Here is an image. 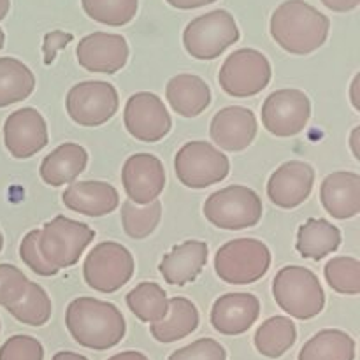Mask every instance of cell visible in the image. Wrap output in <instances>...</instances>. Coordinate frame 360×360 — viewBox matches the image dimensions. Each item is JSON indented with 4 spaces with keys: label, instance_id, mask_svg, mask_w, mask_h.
<instances>
[{
    "label": "cell",
    "instance_id": "cell-1",
    "mask_svg": "<svg viewBox=\"0 0 360 360\" xmlns=\"http://www.w3.org/2000/svg\"><path fill=\"white\" fill-rule=\"evenodd\" d=\"M65 327L77 345L97 352L115 348L127 333L122 311L95 297L74 299L65 309Z\"/></svg>",
    "mask_w": 360,
    "mask_h": 360
},
{
    "label": "cell",
    "instance_id": "cell-2",
    "mask_svg": "<svg viewBox=\"0 0 360 360\" xmlns=\"http://www.w3.org/2000/svg\"><path fill=\"white\" fill-rule=\"evenodd\" d=\"M330 20L304 0H287L271 16L269 32L281 49L290 55H311L326 44Z\"/></svg>",
    "mask_w": 360,
    "mask_h": 360
},
{
    "label": "cell",
    "instance_id": "cell-3",
    "mask_svg": "<svg viewBox=\"0 0 360 360\" xmlns=\"http://www.w3.org/2000/svg\"><path fill=\"white\" fill-rule=\"evenodd\" d=\"M276 304L295 320H311L326 308V292L319 276L308 267L287 266L273 280Z\"/></svg>",
    "mask_w": 360,
    "mask_h": 360
},
{
    "label": "cell",
    "instance_id": "cell-4",
    "mask_svg": "<svg viewBox=\"0 0 360 360\" xmlns=\"http://www.w3.org/2000/svg\"><path fill=\"white\" fill-rule=\"evenodd\" d=\"M271 250L266 243L252 238L225 243L214 255V273L229 285H252L271 269Z\"/></svg>",
    "mask_w": 360,
    "mask_h": 360
},
{
    "label": "cell",
    "instance_id": "cell-5",
    "mask_svg": "<svg viewBox=\"0 0 360 360\" xmlns=\"http://www.w3.org/2000/svg\"><path fill=\"white\" fill-rule=\"evenodd\" d=\"M204 217L224 231L252 229L262 220V199L255 190L243 185L225 186L211 193L204 202Z\"/></svg>",
    "mask_w": 360,
    "mask_h": 360
},
{
    "label": "cell",
    "instance_id": "cell-6",
    "mask_svg": "<svg viewBox=\"0 0 360 360\" xmlns=\"http://www.w3.org/2000/svg\"><path fill=\"white\" fill-rule=\"evenodd\" d=\"M95 231L86 224L58 214L44 227L39 236V252L42 259L56 269H67L79 262L84 250L94 243Z\"/></svg>",
    "mask_w": 360,
    "mask_h": 360
},
{
    "label": "cell",
    "instance_id": "cell-7",
    "mask_svg": "<svg viewBox=\"0 0 360 360\" xmlns=\"http://www.w3.org/2000/svg\"><path fill=\"white\" fill-rule=\"evenodd\" d=\"M238 23L225 9L197 16L183 32V46L192 58L214 60L239 41Z\"/></svg>",
    "mask_w": 360,
    "mask_h": 360
},
{
    "label": "cell",
    "instance_id": "cell-8",
    "mask_svg": "<svg viewBox=\"0 0 360 360\" xmlns=\"http://www.w3.org/2000/svg\"><path fill=\"white\" fill-rule=\"evenodd\" d=\"M174 172L183 186L202 190L227 178L231 172V160L207 141H190L176 153Z\"/></svg>",
    "mask_w": 360,
    "mask_h": 360
},
{
    "label": "cell",
    "instance_id": "cell-9",
    "mask_svg": "<svg viewBox=\"0 0 360 360\" xmlns=\"http://www.w3.org/2000/svg\"><path fill=\"white\" fill-rule=\"evenodd\" d=\"M136 262L129 248L116 241L94 246L83 264L84 283L101 294H115L134 276Z\"/></svg>",
    "mask_w": 360,
    "mask_h": 360
},
{
    "label": "cell",
    "instance_id": "cell-10",
    "mask_svg": "<svg viewBox=\"0 0 360 360\" xmlns=\"http://www.w3.org/2000/svg\"><path fill=\"white\" fill-rule=\"evenodd\" d=\"M273 77L271 62L262 51L241 48L229 55L218 74L221 90L231 97H255L266 90Z\"/></svg>",
    "mask_w": 360,
    "mask_h": 360
},
{
    "label": "cell",
    "instance_id": "cell-11",
    "mask_svg": "<svg viewBox=\"0 0 360 360\" xmlns=\"http://www.w3.org/2000/svg\"><path fill=\"white\" fill-rule=\"evenodd\" d=\"M65 109L69 118L77 125L101 127L118 112V91L108 81H83L69 90Z\"/></svg>",
    "mask_w": 360,
    "mask_h": 360
},
{
    "label": "cell",
    "instance_id": "cell-12",
    "mask_svg": "<svg viewBox=\"0 0 360 360\" xmlns=\"http://www.w3.org/2000/svg\"><path fill=\"white\" fill-rule=\"evenodd\" d=\"M260 118L264 129L274 137H294L311 118V101L297 88H281L264 101Z\"/></svg>",
    "mask_w": 360,
    "mask_h": 360
},
{
    "label": "cell",
    "instance_id": "cell-13",
    "mask_svg": "<svg viewBox=\"0 0 360 360\" xmlns=\"http://www.w3.org/2000/svg\"><path fill=\"white\" fill-rule=\"evenodd\" d=\"M123 123L134 139L143 143H158L172 129V118L164 101L151 91H137L127 101Z\"/></svg>",
    "mask_w": 360,
    "mask_h": 360
},
{
    "label": "cell",
    "instance_id": "cell-14",
    "mask_svg": "<svg viewBox=\"0 0 360 360\" xmlns=\"http://www.w3.org/2000/svg\"><path fill=\"white\" fill-rule=\"evenodd\" d=\"M165 169L158 157L136 153L129 157L122 169V183L130 202L146 206L158 199L165 188Z\"/></svg>",
    "mask_w": 360,
    "mask_h": 360
},
{
    "label": "cell",
    "instance_id": "cell-15",
    "mask_svg": "<svg viewBox=\"0 0 360 360\" xmlns=\"http://www.w3.org/2000/svg\"><path fill=\"white\" fill-rule=\"evenodd\" d=\"M48 125L35 108H23L11 112L4 123V144L14 158L34 157L48 146Z\"/></svg>",
    "mask_w": 360,
    "mask_h": 360
},
{
    "label": "cell",
    "instance_id": "cell-16",
    "mask_svg": "<svg viewBox=\"0 0 360 360\" xmlns=\"http://www.w3.org/2000/svg\"><path fill=\"white\" fill-rule=\"evenodd\" d=\"M129 44L123 35L94 32L84 35L76 48L77 62L88 72L116 74L129 62Z\"/></svg>",
    "mask_w": 360,
    "mask_h": 360
},
{
    "label": "cell",
    "instance_id": "cell-17",
    "mask_svg": "<svg viewBox=\"0 0 360 360\" xmlns=\"http://www.w3.org/2000/svg\"><path fill=\"white\" fill-rule=\"evenodd\" d=\"M315 169L302 160L281 164L267 181V197L280 210H295L311 195Z\"/></svg>",
    "mask_w": 360,
    "mask_h": 360
},
{
    "label": "cell",
    "instance_id": "cell-18",
    "mask_svg": "<svg viewBox=\"0 0 360 360\" xmlns=\"http://www.w3.org/2000/svg\"><path fill=\"white\" fill-rule=\"evenodd\" d=\"M259 132L257 116L252 109L243 105H227L213 116L210 125V137L218 150L229 153L245 151L255 141Z\"/></svg>",
    "mask_w": 360,
    "mask_h": 360
},
{
    "label": "cell",
    "instance_id": "cell-19",
    "mask_svg": "<svg viewBox=\"0 0 360 360\" xmlns=\"http://www.w3.org/2000/svg\"><path fill=\"white\" fill-rule=\"evenodd\" d=\"M260 301L248 292H232L214 301L211 326L221 336H241L259 320Z\"/></svg>",
    "mask_w": 360,
    "mask_h": 360
},
{
    "label": "cell",
    "instance_id": "cell-20",
    "mask_svg": "<svg viewBox=\"0 0 360 360\" xmlns=\"http://www.w3.org/2000/svg\"><path fill=\"white\" fill-rule=\"evenodd\" d=\"M62 202L74 213L97 218L118 210L120 193L111 183L74 181L62 193Z\"/></svg>",
    "mask_w": 360,
    "mask_h": 360
},
{
    "label": "cell",
    "instance_id": "cell-21",
    "mask_svg": "<svg viewBox=\"0 0 360 360\" xmlns=\"http://www.w3.org/2000/svg\"><path fill=\"white\" fill-rule=\"evenodd\" d=\"M210 248L204 241H185L176 245L169 253H165L158 266L165 283L172 287H185L199 278L204 266L207 264Z\"/></svg>",
    "mask_w": 360,
    "mask_h": 360
},
{
    "label": "cell",
    "instance_id": "cell-22",
    "mask_svg": "<svg viewBox=\"0 0 360 360\" xmlns=\"http://www.w3.org/2000/svg\"><path fill=\"white\" fill-rule=\"evenodd\" d=\"M320 202L336 220H350L360 213V176L338 171L326 176L320 185Z\"/></svg>",
    "mask_w": 360,
    "mask_h": 360
},
{
    "label": "cell",
    "instance_id": "cell-23",
    "mask_svg": "<svg viewBox=\"0 0 360 360\" xmlns=\"http://www.w3.org/2000/svg\"><path fill=\"white\" fill-rule=\"evenodd\" d=\"M165 98L176 115L197 118L211 104V88L195 74H178L165 86Z\"/></svg>",
    "mask_w": 360,
    "mask_h": 360
},
{
    "label": "cell",
    "instance_id": "cell-24",
    "mask_svg": "<svg viewBox=\"0 0 360 360\" xmlns=\"http://www.w3.org/2000/svg\"><path fill=\"white\" fill-rule=\"evenodd\" d=\"M86 165L88 151L77 143H65L42 158L39 174L46 185L58 188L76 181Z\"/></svg>",
    "mask_w": 360,
    "mask_h": 360
},
{
    "label": "cell",
    "instance_id": "cell-25",
    "mask_svg": "<svg viewBox=\"0 0 360 360\" xmlns=\"http://www.w3.org/2000/svg\"><path fill=\"white\" fill-rule=\"evenodd\" d=\"M199 309L190 299L171 297L169 299V313L164 320L151 323L150 333L158 343H176L183 338L195 333L199 327Z\"/></svg>",
    "mask_w": 360,
    "mask_h": 360
},
{
    "label": "cell",
    "instance_id": "cell-26",
    "mask_svg": "<svg viewBox=\"0 0 360 360\" xmlns=\"http://www.w3.org/2000/svg\"><path fill=\"white\" fill-rule=\"evenodd\" d=\"M341 231L326 218H309L297 231V248L302 259L322 260L341 246Z\"/></svg>",
    "mask_w": 360,
    "mask_h": 360
},
{
    "label": "cell",
    "instance_id": "cell-27",
    "mask_svg": "<svg viewBox=\"0 0 360 360\" xmlns=\"http://www.w3.org/2000/svg\"><path fill=\"white\" fill-rule=\"evenodd\" d=\"M355 340L340 329H323L304 343L297 360H355Z\"/></svg>",
    "mask_w": 360,
    "mask_h": 360
},
{
    "label": "cell",
    "instance_id": "cell-28",
    "mask_svg": "<svg viewBox=\"0 0 360 360\" xmlns=\"http://www.w3.org/2000/svg\"><path fill=\"white\" fill-rule=\"evenodd\" d=\"M297 341V327L288 316H271L257 329L253 343L257 352L267 359H280Z\"/></svg>",
    "mask_w": 360,
    "mask_h": 360
},
{
    "label": "cell",
    "instance_id": "cell-29",
    "mask_svg": "<svg viewBox=\"0 0 360 360\" xmlns=\"http://www.w3.org/2000/svg\"><path fill=\"white\" fill-rule=\"evenodd\" d=\"M35 90V76L28 65L13 56L0 58V109L23 102Z\"/></svg>",
    "mask_w": 360,
    "mask_h": 360
},
{
    "label": "cell",
    "instance_id": "cell-30",
    "mask_svg": "<svg viewBox=\"0 0 360 360\" xmlns=\"http://www.w3.org/2000/svg\"><path fill=\"white\" fill-rule=\"evenodd\" d=\"M130 313L143 323H157L169 313L167 292L155 281L136 285L125 297Z\"/></svg>",
    "mask_w": 360,
    "mask_h": 360
},
{
    "label": "cell",
    "instance_id": "cell-31",
    "mask_svg": "<svg viewBox=\"0 0 360 360\" xmlns=\"http://www.w3.org/2000/svg\"><path fill=\"white\" fill-rule=\"evenodd\" d=\"M7 311L20 323H25V326L30 327H42L51 319L53 304L48 292L39 283L30 281L20 301L9 306Z\"/></svg>",
    "mask_w": 360,
    "mask_h": 360
},
{
    "label": "cell",
    "instance_id": "cell-32",
    "mask_svg": "<svg viewBox=\"0 0 360 360\" xmlns=\"http://www.w3.org/2000/svg\"><path fill=\"white\" fill-rule=\"evenodd\" d=\"M162 220V202L153 200L146 206L125 200L122 204V227L125 234L132 239H146L153 234Z\"/></svg>",
    "mask_w": 360,
    "mask_h": 360
},
{
    "label": "cell",
    "instance_id": "cell-33",
    "mask_svg": "<svg viewBox=\"0 0 360 360\" xmlns=\"http://www.w3.org/2000/svg\"><path fill=\"white\" fill-rule=\"evenodd\" d=\"M88 18L108 27H123L136 18L139 0H81Z\"/></svg>",
    "mask_w": 360,
    "mask_h": 360
},
{
    "label": "cell",
    "instance_id": "cell-34",
    "mask_svg": "<svg viewBox=\"0 0 360 360\" xmlns=\"http://www.w3.org/2000/svg\"><path fill=\"white\" fill-rule=\"evenodd\" d=\"M327 285L336 294H360V262L354 257H334L323 267Z\"/></svg>",
    "mask_w": 360,
    "mask_h": 360
},
{
    "label": "cell",
    "instance_id": "cell-35",
    "mask_svg": "<svg viewBox=\"0 0 360 360\" xmlns=\"http://www.w3.org/2000/svg\"><path fill=\"white\" fill-rule=\"evenodd\" d=\"M28 280L23 271L11 264H0V306L9 308L21 299L27 290Z\"/></svg>",
    "mask_w": 360,
    "mask_h": 360
},
{
    "label": "cell",
    "instance_id": "cell-36",
    "mask_svg": "<svg viewBox=\"0 0 360 360\" xmlns=\"http://www.w3.org/2000/svg\"><path fill=\"white\" fill-rule=\"evenodd\" d=\"M0 360H44V347L37 338L16 334L0 347Z\"/></svg>",
    "mask_w": 360,
    "mask_h": 360
},
{
    "label": "cell",
    "instance_id": "cell-37",
    "mask_svg": "<svg viewBox=\"0 0 360 360\" xmlns=\"http://www.w3.org/2000/svg\"><path fill=\"white\" fill-rule=\"evenodd\" d=\"M39 236H41V231L39 229H34V231L28 232L23 238L20 245V257L23 260L25 266L32 271V273L39 274V276H55L58 274V269L53 267L51 264L46 262L42 259L41 252H39Z\"/></svg>",
    "mask_w": 360,
    "mask_h": 360
},
{
    "label": "cell",
    "instance_id": "cell-38",
    "mask_svg": "<svg viewBox=\"0 0 360 360\" xmlns=\"http://www.w3.org/2000/svg\"><path fill=\"white\" fill-rule=\"evenodd\" d=\"M167 360H227V352L213 338H200L172 352Z\"/></svg>",
    "mask_w": 360,
    "mask_h": 360
},
{
    "label": "cell",
    "instance_id": "cell-39",
    "mask_svg": "<svg viewBox=\"0 0 360 360\" xmlns=\"http://www.w3.org/2000/svg\"><path fill=\"white\" fill-rule=\"evenodd\" d=\"M70 41H74V35L69 32L53 30L44 35L42 41V55H44V65H51L56 58V53L65 48Z\"/></svg>",
    "mask_w": 360,
    "mask_h": 360
},
{
    "label": "cell",
    "instance_id": "cell-40",
    "mask_svg": "<svg viewBox=\"0 0 360 360\" xmlns=\"http://www.w3.org/2000/svg\"><path fill=\"white\" fill-rule=\"evenodd\" d=\"M320 2L334 13H350L357 9L360 0H320Z\"/></svg>",
    "mask_w": 360,
    "mask_h": 360
},
{
    "label": "cell",
    "instance_id": "cell-41",
    "mask_svg": "<svg viewBox=\"0 0 360 360\" xmlns=\"http://www.w3.org/2000/svg\"><path fill=\"white\" fill-rule=\"evenodd\" d=\"M213 2H217V0H167L169 6L176 7V9H181V11L197 9V7L210 6V4H213Z\"/></svg>",
    "mask_w": 360,
    "mask_h": 360
},
{
    "label": "cell",
    "instance_id": "cell-42",
    "mask_svg": "<svg viewBox=\"0 0 360 360\" xmlns=\"http://www.w3.org/2000/svg\"><path fill=\"white\" fill-rule=\"evenodd\" d=\"M360 72L355 74V77L352 79V86H350V102L354 105L355 111H360Z\"/></svg>",
    "mask_w": 360,
    "mask_h": 360
},
{
    "label": "cell",
    "instance_id": "cell-43",
    "mask_svg": "<svg viewBox=\"0 0 360 360\" xmlns=\"http://www.w3.org/2000/svg\"><path fill=\"white\" fill-rule=\"evenodd\" d=\"M350 148L355 160H360V127H355L350 134Z\"/></svg>",
    "mask_w": 360,
    "mask_h": 360
},
{
    "label": "cell",
    "instance_id": "cell-44",
    "mask_svg": "<svg viewBox=\"0 0 360 360\" xmlns=\"http://www.w3.org/2000/svg\"><path fill=\"white\" fill-rule=\"evenodd\" d=\"M108 360H150L144 354L136 350H129V352H122V354H116L112 357H109Z\"/></svg>",
    "mask_w": 360,
    "mask_h": 360
},
{
    "label": "cell",
    "instance_id": "cell-45",
    "mask_svg": "<svg viewBox=\"0 0 360 360\" xmlns=\"http://www.w3.org/2000/svg\"><path fill=\"white\" fill-rule=\"evenodd\" d=\"M51 360H88L84 355L74 354V352H58V354L53 355Z\"/></svg>",
    "mask_w": 360,
    "mask_h": 360
},
{
    "label": "cell",
    "instance_id": "cell-46",
    "mask_svg": "<svg viewBox=\"0 0 360 360\" xmlns=\"http://www.w3.org/2000/svg\"><path fill=\"white\" fill-rule=\"evenodd\" d=\"M11 9V0H0V21L7 16Z\"/></svg>",
    "mask_w": 360,
    "mask_h": 360
},
{
    "label": "cell",
    "instance_id": "cell-47",
    "mask_svg": "<svg viewBox=\"0 0 360 360\" xmlns=\"http://www.w3.org/2000/svg\"><path fill=\"white\" fill-rule=\"evenodd\" d=\"M4 44H6V34H4V30L0 28V49L4 48Z\"/></svg>",
    "mask_w": 360,
    "mask_h": 360
},
{
    "label": "cell",
    "instance_id": "cell-48",
    "mask_svg": "<svg viewBox=\"0 0 360 360\" xmlns=\"http://www.w3.org/2000/svg\"><path fill=\"white\" fill-rule=\"evenodd\" d=\"M2 248H4V236L2 232H0V252H2Z\"/></svg>",
    "mask_w": 360,
    "mask_h": 360
}]
</instances>
